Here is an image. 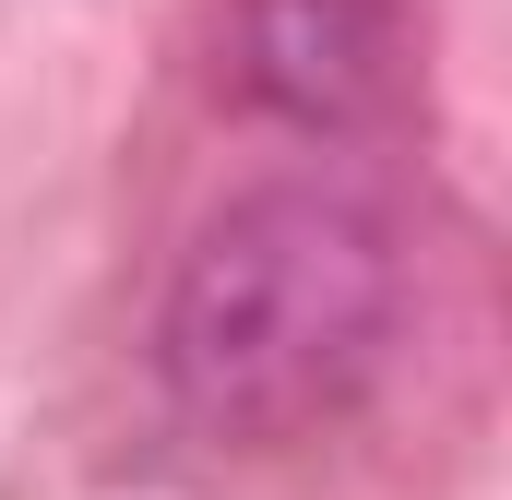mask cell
Masks as SVG:
<instances>
[{
  "mask_svg": "<svg viewBox=\"0 0 512 500\" xmlns=\"http://www.w3.org/2000/svg\"><path fill=\"white\" fill-rule=\"evenodd\" d=\"M405 322V239L393 215L334 179H251L227 191L155 310V381L179 405V429L227 441V453H274L334 429L393 358Z\"/></svg>",
  "mask_w": 512,
  "mask_h": 500,
  "instance_id": "6da1fadb",
  "label": "cell"
},
{
  "mask_svg": "<svg viewBox=\"0 0 512 500\" xmlns=\"http://www.w3.org/2000/svg\"><path fill=\"white\" fill-rule=\"evenodd\" d=\"M405 84H417L405 0H239V96L274 120L346 143V131L393 120Z\"/></svg>",
  "mask_w": 512,
  "mask_h": 500,
  "instance_id": "7a4b0ae2",
  "label": "cell"
}]
</instances>
